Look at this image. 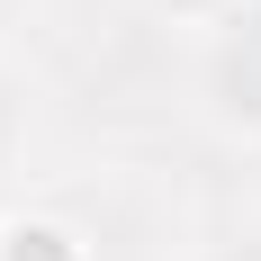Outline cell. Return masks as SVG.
Masks as SVG:
<instances>
[{"instance_id":"cell-1","label":"cell","mask_w":261,"mask_h":261,"mask_svg":"<svg viewBox=\"0 0 261 261\" xmlns=\"http://www.w3.org/2000/svg\"><path fill=\"white\" fill-rule=\"evenodd\" d=\"M225 261H261V234H252V243H234V252H225Z\"/></svg>"},{"instance_id":"cell-2","label":"cell","mask_w":261,"mask_h":261,"mask_svg":"<svg viewBox=\"0 0 261 261\" xmlns=\"http://www.w3.org/2000/svg\"><path fill=\"white\" fill-rule=\"evenodd\" d=\"M9 18H18V0H0V27H9Z\"/></svg>"}]
</instances>
